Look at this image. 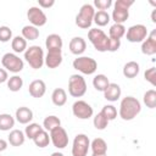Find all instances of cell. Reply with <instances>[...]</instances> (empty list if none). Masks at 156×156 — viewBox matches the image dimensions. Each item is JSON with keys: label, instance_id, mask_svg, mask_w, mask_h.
<instances>
[{"label": "cell", "instance_id": "e575fe53", "mask_svg": "<svg viewBox=\"0 0 156 156\" xmlns=\"http://www.w3.org/2000/svg\"><path fill=\"white\" fill-rule=\"evenodd\" d=\"M40 130H43V127L40 124H38V123H28L27 127H26V129H24V135H26V138L33 140V138Z\"/></svg>", "mask_w": 156, "mask_h": 156}, {"label": "cell", "instance_id": "b9f144b4", "mask_svg": "<svg viewBox=\"0 0 156 156\" xmlns=\"http://www.w3.org/2000/svg\"><path fill=\"white\" fill-rule=\"evenodd\" d=\"M38 4H39V7L43 10V9H50L55 5V0H38Z\"/></svg>", "mask_w": 156, "mask_h": 156}, {"label": "cell", "instance_id": "ab89813d", "mask_svg": "<svg viewBox=\"0 0 156 156\" xmlns=\"http://www.w3.org/2000/svg\"><path fill=\"white\" fill-rule=\"evenodd\" d=\"M144 78L151 85H156V68L155 67H150L149 69H146L145 73H144Z\"/></svg>", "mask_w": 156, "mask_h": 156}, {"label": "cell", "instance_id": "60d3db41", "mask_svg": "<svg viewBox=\"0 0 156 156\" xmlns=\"http://www.w3.org/2000/svg\"><path fill=\"white\" fill-rule=\"evenodd\" d=\"M119 48H121V40L111 39V38L108 39V49H107V51L115 52V51H117Z\"/></svg>", "mask_w": 156, "mask_h": 156}, {"label": "cell", "instance_id": "e0dca14e", "mask_svg": "<svg viewBox=\"0 0 156 156\" xmlns=\"http://www.w3.org/2000/svg\"><path fill=\"white\" fill-rule=\"evenodd\" d=\"M15 119L21 124H28L33 119V111L27 106H21L16 110Z\"/></svg>", "mask_w": 156, "mask_h": 156}, {"label": "cell", "instance_id": "d6a6232c", "mask_svg": "<svg viewBox=\"0 0 156 156\" xmlns=\"http://www.w3.org/2000/svg\"><path fill=\"white\" fill-rule=\"evenodd\" d=\"M22 87H23V79L20 76L15 74L7 79V88L10 91H13V93L20 91Z\"/></svg>", "mask_w": 156, "mask_h": 156}, {"label": "cell", "instance_id": "7a4b0ae2", "mask_svg": "<svg viewBox=\"0 0 156 156\" xmlns=\"http://www.w3.org/2000/svg\"><path fill=\"white\" fill-rule=\"evenodd\" d=\"M133 4H134V0H117L115 4H112L113 10L110 17H112L115 23L123 24L129 17V7Z\"/></svg>", "mask_w": 156, "mask_h": 156}, {"label": "cell", "instance_id": "d590c367", "mask_svg": "<svg viewBox=\"0 0 156 156\" xmlns=\"http://www.w3.org/2000/svg\"><path fill=\"white\" fill-rule=\"evenodd\" d=\"M100 113L110 122V121H113L117 117V108L113 105H105L102 107V110L100 111Z\"/></svg>", "mask_w": 156, "mask_h": 156}, {"label": "cell", "instance_id": "8d00e7d4", "mask_svg": "<svg viewBox=\"0 0 156 156\" xmlns=\"http://www.w3.org/2000/svg\"><path fill=\"white\" fill-rule=\"evenodd\" d=\"M93 124H94V127L96 128V129H99V130H104L106 127H107V124H108V121L99 112L95 117H94V119H93Z\"/></svg>", "mask_w": 156, "mask_h": 156}, {"label": "cell", "instance_id": "30bf717a", "mask_svg": "<svg viewBox=\"0 0 156 156\" xmlns=\"http://www.w3.org/2000/svg\"><path fill=\"white\" fill-rule=\"evenodd\" d=\"M149 32H147V28L146 26L144 24H134V26H130L127 30H126V38L128 41L130 43H143L145 40V38L147 37Z\"/></svg>", "mask_w": 156, "mask_h": 156}, {"label": "cell", "instance_id": "4fadbf2b", "mask_svg": "<svg viewBox=\"0 0 156 156\" xmlns=\"http://www.w3.org/2000/svg\"><path fill=\"white\" fill-rule=\"evenodd\" d=\"M50 141L56 149H65L68 145V134L65 128L57 127L50 132Z\"/></svg>", "mask_w": 156, "mask_h": 156}, {"label": "cell", "instance_id": "8992f818", "mask_svg": "<svg viewBox=\"0 0 156 156\" xmlns=\"http://www.w3.org/2000/svg\"><path fill=\"white\" fill-rule=\"evenodd\" d=\"M73 68L83 74H94L98 69V62L89 56H78L73 61Z\"/></svg>", "mask_w": 156, "mask_h": 156}, {"label": "cell", "instance_id": "ba28073f", "mask_svg": "<svg viewBox=\"0 0 156 156\" xmlns=\"http://www.w3.org/2000/svg\"><path fill=\"white\" fill-rule=\"evenodd\" d=\"M1 63L6 71L12 73H20L24 67L23 60L20 58V56H17L15 52H6L1 58Z\"/></svg>", "mask_w": 156, "mask_h": 156}, {"label": "cell", "instance_id": "7bdbcfd3", "mask_svg": "<svg viewBox=\"0 0 156 156\" xmlns=\"http://www.w3.org/2000/svg\"><path fill=\"white\" fill-rule=\"evenodd\" d=\"M9 79V74L5 68H0V83H5Z\"/></svg>", "mask_w": 156, "mask_h": 156}, {"label": "cell", "instance_id": "6da1fadb", "mask_svg": "<svg viewBox=\"0 0 156 156\" xmlns=\"http://www.w3.org/2000/svg\"><path fill=\"white\" fill-rule=\"evenodd\" d=\"M141 111L140 101L134 96H126L121 100L119 104V117L123 121H132L134 119Z\"/></svg>", "mask_w": 156, "mask_h": 156}, {"label": "cell", "instance_id": "74e56055", "mask_svg": "<svg viewBox=\"0 0 156 156\" xmlns=\"http://www.w3.org/2000/svg\"><path fill=\"white\" fill-rule=\"evenodd\" d=\"M10 40H12V30L7 26H1L0 27V41L7 43Z\"/></svg>", "mask_w": 156, "mask_h": 156}, {"label": "cell", "instance_id": "3957f363", "mask_svg": "<svg viewBox=\"0 0 156 156\" xmlns=\"http://www.w3.org/2000/svg\"><path fill=\"white\" fill-rule=\"evenodd\" d=\"M88 39L93 44L94 49L100 52H105L108 49V37L105 34L102 29L99 28H91L88 32Z\"/></svg>", "mask_w": 156, "mask_h": 156}, {"label": "cell", "instance_id": "83f0119b", "mask_svg": "<svg viewBox=\"0 0 156 156\" xmlns=\"http://www.w3.org/2000/svg\"><path fill=\"white\" fill-rule=\"evenodd\" d=\"M15 127V117L10 113H0V130L6 132Z\"/></svg>", "mask_w": 156, "mask_h": 156}, {"label": "cell", "instance_id": "4316f807", "mask_svg": "<svg viewBox=\"0 0 156 156\" xmlns=\"http://www.w3.org/2000/svg\"><path fill=\"white\" fill-rule=\"evenodd\" d=\"M126 27L123 24H118V23H113L110 29H108V38L111 39H117V40H121V38L124 37L126 34Z\"/></svg>", "mask_w": 156, "mask_h": 156}, {"label": "cell", "instance_id": "8fae6325", "mask_svg": "<svg viewBox=\"0 0 156 156\" xmlns=\"http://www.w3.org/2000/svg\"><path fill=\"white\" fill-rule=\"evenodd\" d=\"M27 18L30 22V26L34 27H43L48 22V17L44 13V11L38 6H32L27 11Z\"/></svg>", "mask_w": 156, "mask_h": 156}, {"label": "cell", "instance_id": "2e32d148", "mask_svg": "<svg viewBox=\"0 0 156 156\" xmlns=\"http://www.w3.org/2000/svg\"><path fill=\"white\" fill-rule=\"evenodd\" d=\"M28 91L29 94L35 98V99H39L41 96H44L45 91H46V85H45V82L41 80V79H35L33 82H30L29 87H28Z\"/></svg>", "mask_w": 156, "mask_h": 156}, {"label": "cell", "instance_id": "44dd1931", "mask_svg": "<svg viewBox=\"0 0 156 156\" xmlns=\"http://www.w3.org/2000/svg\"><path fill=\"white\" fill-rule=\"evenodd\" d=\"M26 141V135L22 130L20 129H12L9 134L7 138V143H10V145L12 146H21L23 145Z\"/></svg>", "mask_w": 156, "mask_h": 156}, {"label": "cell", "instance_id": "7402d4cb", "mask_svg": "<svg viewBox=\"0 0 156 156\" xmlns=\"http://www.w3.org/2000/svg\"><path fill=\"white\" fill-rule=\"evenodd\" d=\"M139 71H140V66L135 61H129L123 66V76L129 79L135 78L139 74Z\"/></svg>", "mask_w": 156, "mask_h": 156}, {"label": "cell", "instance_id": "ac0fdd59", "mask_svg": "<svg viewBox=\"0 0 156 156\" xmlns=\"http://www.w3.org/2000/svg\"><path fill=\"white\" fill-rule=\"evenodd\" d=\"M68 48H69V51L73 55L80 56L85 51V49H87V43H85V40L82 37H74V38L71 39Z\"/></svg>", "mask_w": 156, "mask_h": 156}, {"label": "cell", "instance_id": "9a60e30c", "mask_svg": "<svg viewBox=\"0 0 156 156\" xmlns=\"http://www.w3.org/2000/svg\"><path fill=\"white\" fill-rule=\"evenodd\" d=\"M61 63H62V50L48 51L46 56L44 57V65L48 68H57Z\"/></svg>", "mask_w": 156, "mask_h": 156}, {"label": "cell", "instance_id": "d6986e66", "mask_svg": "<svg viewBox=\"0 0 156 156\" xmlns=\"http://www.w3.org/2000/svg\"><path fill=\"white\" fill-rule=\"evenodd\" d=\"M121 94H122V90H121V87L117 84V83H110L108 87L105 89L104 91V98L107 100V101H117L119 98H121Z\"/></svg>", "mask_w": 156, "mask_h": 156}, {"label": "cell", "instance_id": "bcb514c9", "mask_svg": "<svg viewBox=\"0 0 156 156\" xmlns=\"http://www.w3.org/2000/svg\"><path fill=\"white\" fill-rule=\"evenodd\" d=\"M51 156H63V154L62 152H52Z\"/></svg>", "mask_w": 156, "mask_h": 156}, {"label": "cell", "instance_id": "836d02e7", "mask_svg": "<svg viewBox=\"0 0 156 156\" xmlns=\"http://www.w3.org/2000/svg\"><path fill=\"white\" fill-rule=\"evenodd\" d=\"M143 101L146 105V107L155 108L156 107V90H154V89L147 90L143 96Z\"/></svg>", "mask_w": 156, "mask_h": 156}, {"label": "cell", "instance_id": "7c38bea8", "mask_svg": "<svg viewBox=\"0 0 156 156\" xmlns=\"http://www.w3.org/2000/svg\"><path fill=\"white\" fill-rule=\"evenodd\" d=\"M72 113L79 119H89L93 117V107L84 100H77L72 105Z\"/></svg>", "mask_w": 156, "mask_h": 156}, {"label": "cell", "instance_id": "f35d334b", "mask_svg": "<svg viewBox=\"0 0 156 156\" xmlns=\"http://www.w3.org/2000/svg\"><path fill=\"white\" fill-rule=\"evenodd\" d=\"M98 11H106L112 6V0H94V5Z\"/></svg>", "mask_w": 156, "mask_h": 156}, {"label": "cell", "instance_id": "277c9868", "mask_svg": "<svg viewBox=\"0 0 156 156\" xmlns=\"http://www.w3.org/2000/svg\"><path fill=\"white\" fill-rule=\"evenodd\" d=\"M44 51L39 45H32L24 51V60L33 69H39L44 65Z\"/></svg>", "mask_w": 156, "mask_h": 156}, {"label": "cell", "instance_id": "ee69618b", "mask_svg": "<svg viewBox=\"0 0 156 156\" xmlns=\"http://www.w3.org/2000/svg\"><path fill=\"white\" fill-rule=\"evenodd\" d=\"M6 149H7V141L4 140V139H0V152L5 151Z\"/></svg>", "mask_w": 156, "mask_h": 156}, {"label": "cell", "instance_id": "7dc6e473", "mask_svg": "<svg viewBox=\"0 0 156 156\" xmlns=\"http://www.w3.org/2000/svg\"><path fill=\"white\" fill-rule=\"evenodd\" d=\"M91 156H106V154H102V155H98V154H93Z\"/></svg>", "mask_w": 156, "mask_h": 156}, {"label": "cell", "instance_id": "5bb4252c", "mask_svg": "<svg viewBox=\"0 0 156 156\" xmlns=\"http://www.w3.org/2000/svg\"><path fill=\"white\" fill-rule=\"evenodd\" d=\"M141 52L147 56H152L156 54V30H151L145 40L141 43Z\"/></svg>", "mask_w": 156, "mask_h": 156}, {"label": "cell", "instance_id": "f546056e", "mask_svg": "<svg viewBox=\"0 0 156 156\" xmlns=\"http://www.w3.org/2000/svg\"><path fill=\"white\" fill-rule=\"evenodd\" d=\"M33 141L38 147H46L50 143V134L43 129L33 138Z\"/></svg>", "mask_w": 156, "mask_h": 156}, {"label": "cell", "instance_id": "52a82bcc", "mask_svg": "<svg viewBox=\"0 0 156 156\" xmlns=\"http://www.w3.org/2000/svg\"><path fill=\"white\" fill-rule=\"evenodd\" d=\"M68 93L73 98H82L87 93V83L83 76L72 74L68 79Z\"/></svg>", "mask_w": 156, "mask_h": 156}, {"label": "cell", "instance_id": "d4e9b609", "mask_svg": "<svg viewBox=\"0 0 156 156\" xmlns=\"http://www.w3.org/2000/svg\"><path fill=\"white\" fill-rule=\"evenodd\" d=\"M90 149L93 151V154H98V155H102L107 152V144L102 138H95L91 143H90Z\"/></svg>", "mask_w": 156, "mask_h": 156}, {"label": "cell", "instance_id": "603a6c76", "mask_svg": "<svg viewBox=\"0 0 156 156\" xmlns=\"http://www.w3.org/2000/svg\"><path fill=\"white\" fill-rule=\"evenodd\" d=\"M51 101L55 106H63L67 101V94L65 91V89L62 88H56L54 89L52 94H51Z\"/></svg>", "mask_w": 156, "mask_h": 156}, {"label": "cell", "instance_id": "5b68a950", "mask_svg": "<svg viewBox=\"0 0 156 156\" xmlns=\"http://www.w3.org/2000/svg\"><path fill=\"white\" fill-rule=\"evenodd\" d=\"M95 15V9L93 5L90 4H84L79 12L76 16V24L82 28V29H88L90 28L91 23H93V18Z\"/></svg>", "mask_w": 156, "mask_h": 156}, {"label": "cell", "instance_id": "ffe728a7", "mask_svg": "<svg viewBox=\"0 0 156 156\" xmlns=\"http://www.w3.org/2000/svg\"><path fill=\"white\" fill-rule=\"evenodd\" d=\"M62 38L58 34H49L45 39V46L48 51H54V50H62Z\"/></svg>", "mask_w": 156, "mask_h": 156}, {"label": "cell", "instance_id": "4dcf8cb0", "mask_svg": "<svg viewBox=\"0 0 156 156\" xmlns=\"http://www.w3.org/2000/svg\"><path fill=\"white\" fill-rule=\"evenodd\" d=\"M110 21H111V17H110V15H108L107 11H95L93 22H94L98 27H104V26H106Z\"/></svg>", "mask_w": 156, "mask_h": 156}, {"label": "cell", "instance_id": "9c48e42d", "mask_svg": "<svg viewBox=\"0 0 156 156\" xmlns=\"http://www.w3.org/2000/svg\"><path fill=\"white\" fill-rule=\"evenodd\" d=\"M90 149V140L88 135L80 133L77 134L72 144V156H87Z\"/></svg>", "mask_w": 156, "mask_h": 156}, {"label": "cell", "instance_id": "c3c4849f", "mask_svg": "<svg viewBox=\"0 0 156 156\" xmlns=\"http://www.w3.org/2000/svg\"><path fill=\"white\" fill-rule=\"evenodd\" d=\"M0 156H1V155H0Z\"/></svg>", "mask_w": 156, "mask_h": 156}, {"label": "cell", "instance_id": "cb8c5ba5", "mask_svg": "<svg viewBox=\"0 0 156 156\" xmlns=\"http://www.w3.org/2000/svg\"><path fill=\"white\" fill-rule=\"evenodd\" d=\"M11 48L15 54H21L27 50V40L22 35H16L11 40Z\"/></svg>", "mask_w": 156, "mask_h": 156}, {"label": "cell", "instance_id": "f1b7e54d", "mask_svg": "<svg viewBox=\"0 0 156 156\" xmlns=\"http://www.w3.org/2000/svg\"><path fill=\"white\" fill-rule=\"evenodd\" d=\"M110 80L105 74H96L93 79V85L98 91H105V89L108 87Z\"/></svg>", "mask_w": 156, "mask_h": 156}, {"label": "cell", "instance_id": "484cf974", "mask_svg": "<svg viewBox=\"0 0 156 156\" xmlns=\"http://www.w3.org/2000/svg\"><path fill=\"white\" fill-rule=\"evenodd\" d=\"M57 127H61V121H60L58 117L51 115V116H48V117L44 118V121H43V129L46 130L48 133H50L51 130H54Z\"/></svg>", "mask_w": 156, "mask_h": 156}, {"label": "cell", "instance_id": "f6af8a7d", "mask_svg": "<svg viewBox=\"0 0 156 156\" xmlns=\"http://www.w3.org/2000/svg\"><path fill=\"white\" fill-rule=\"evenodd\" d=\"M151 21L154 22V23H156V9L152 11V13H151Z\"/></svg>", "mask_w": 156, "mask_h": 156}, {"label": "cell", "instance_id": "1f68e13d", "mask_svg": "<svg viewBox=\"0 0 156 156\" xmlns=\"http://www.w3.org/2000/svg\"><path fill=\"white\" fill-rule=\"evenodd\" d=\"M22 37L26 40H35L39 37V29L34 26H30V24L24 26L22 28Z\"/></svg>", "mask_w": 156, "mask_h": 156}]
</instances>
